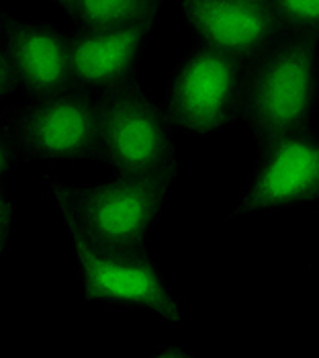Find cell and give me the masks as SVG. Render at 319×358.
Segmentation results:
<instances>
[{
  "label": "cell",
  "instance_id": "obj_1",
  "mask_svg": "<svg viewBox=\"0 0 319 358\" xmlns=\"http://www.w3.org/2000/svg\"><path fill=\"white\" fill-rule=\"evenodd\" d=\"M41 180L62 225L106 248L148 246L176 185L172 178L111 174L86 187H70L45 170Z\"/></svg>",
  "mask_w": 319,
  "mask_h": 358
},
{
  "label": "cell",
  "instance_id": "obj_2",
  "mask_svg": "<svg viewBox=\"0 0 319 358\" xmlns=\"http://www.w3.org/2000/svg\"><path fill=\"white\" fill-rule=\"evenodd\" d=\"M319 109V39L289 37L248 66L241 123L258 148L313 129Z\"/></svg>",
  "mask_w": 319,
  "mask_h": 358
},
{
  "label": "cell",
  "instance_id": "obj_3",
  "mask_svg": "<svg viewBox=\"0 0 319 358\" xmlns=\"http://www.w3.org/2000/svg\"><path fill=\"white\" fill-rule=\"evenodd\" d=\"M97 96V158L111 174L178 180L176 131L166 109L137 78Z\"/></svg>",
  "mask_w": 319,
  "mask_h": 358
},
{
  "label": "cell",
  "instance_id": "obj_4",
  "mask_svg": "<svg viewBox=\"0 0 319 358\" xmlns=\"http://www.w3.org/2000/svg\"><path fill=\"white\" fill-rule=\"evenodd\" d=\"M64 229L70 238L78 273L80 303L141 309L170 328L185 324V305L170 287L150 246L106 248L86 240L72 227Z\"/></svg>",
  "mask_w": 319,
  "mask_h": 358
},
{
  "label": "cell",
  "instance_id": "obj_5",
  "mask_svg": "<svg viewBox=\"0 0 319 358\" xmlns=\"http://www.w3.org/2000/svg\"><path fill=\"white\" fill-rule=\"evenodd\" d=\"M246 62L192 41L172 68L162 105L176 134L213 138L241 123Z\"/></svg>",
  "mask_w": 319,
  "mask_h": 358
},
{
  "label": "cell",
  "instance_id": "obj_6",
  "mask_svg": "<svg viewBox=\"0 0 319 358\" xmlns=\"http://www.w3.org/2000/svg\"><path fill=\"white\" fill-rule=\"evenodd\" d=\"M0 127L29 162H76L97 158V96L78 88L27 99L0 110Z\"/></svg>",
  "mask_w": 319,
  "mask_h": 358
},
{
  "label": "cell",
  "instance_id": "obj_7",
  "mask_svg": "<svg viewBox=\"0 0 319 358\" xmlns=\"http://www.w3.org/2000/svg\"><path fill=\"white\" fill-rule=\"evenodd\" d=\"M319 203V131L307 129L260 148L225 221Z\"/></svg>",
  "mask_w": 319,
  "mask_h": 358
},
{
  "label": "cell",
  "instance_id": "obj_8",
  "mask_svg": "<svg viewBox=\"0 0 319 358\" xmlns=\"http://www.w3.org/2000/svg\"><path fill=\"white\" fill-rule=\"evenodd\" d=\"M192 41L254 64L291 35L268 4L248 0H176Z\"/></svg>",
  "mask_w": 319,
  "mask_h": 358
},
{
  "label": "cell",
  "instance_id": "obj_9",
  "mask_svg": "<svg viewBox=\"0 0 319 358\" xmlns=\"http://www.w3.org/2000/svg\"><path fill=\"white\" fill-rule=\"evenodd\" d=\"M158 21L123 29H68L74 88L101 94L137 78Z\"/></svg>",
  "mask_w": 319,
  "mask_h": 358
},
{
  "label": "cell",
  "instance_id": "obj_10",
  "mask_svg": "<svg viewBox=\"0 0 319 358\" xmlns=\"http://www.w3.org/2000/svg\"><path fill=\"white\" fill-rule=\"evenodd\" d=\"M17 90L25 99H41L74 88L68 29L48 21L10 17L2 35Z\"/></svg>",
  "mask_w": 319,
  "mask_h": 358
},
{
  "label": "cell",
  "instance_id": "obj_11",
  "mask_svg": "<svg viewBox=\"0 0 319 358\" xmlns=\"http://www.w3.org/2000/svg\"><path fill=\"white\" fill-rule=\"evenodd\" d=\"M164 0H70L64 15L72 27L123 29L158 21Z\"/></svg>",
  "mask_w": 319,
  "mask_h": 358
},
{
  "label": "cell",
  "instance_id": "obj_12",
  "mask_svg": "<svg viewBox=\"0 0 319 358\" xmlns=\"http://www.w3.org/2000/svg\"><path fill=\"white\" fill-rule=\"evenodd\" d=\"M266 4L291 37L319 39V0H268Z\"/></svg>",
  "mask_w": 319,
  "mask_h": 358
},
{
  "label": "cell",
  "instance_id": "obj_13",
  "mask_svg": "<svg viewBox=\"0 0 319 358\" xmlns=\"http://www.w3.org/2000/svg\"><path fill=\"white\" fill-rule=\"evenodd\" d=\"M29 164V158L21 152V148L15 143L2 127H0V180L15 168Z\"/></svg>",
  "mask_w": 319,
  "mask_h": 358
},
{
  "label": "cell",
  "instance_id": "obj_14",
  "mask_svg": "<svg viewBox=\"0 0 319 358\" xmlns=\"http://www.w3.org/2000/svg\"><path fill=\"white\" fill-rule=\"evenodd\" d=\"M17 90V80H15V72L10 66V59L6 55V50L0 41V103L6 101L13 92Z\"/></svg>",
  "mask_w": 319,
  "mask_h": 358
},
{
  "label": "cell",
  "instance_id": "obj_15",
  "mask_svg": "<svg viewBox=\"0 0 319 358\" xmlns=\"http://www.w3.org/2000/svg\"><path fill=\"white\" fill-rule=\"evenodd\" d=\"M15 215H17V203L0 180V223H13Z\"/></svg>",
  "mask_w": 319,
  "mask_h": 358
},
{
  "label": "cell",
  "instance_id": "obj_16",
  "mask_svg": "<svg viewBox=\"0 0 319 358\" xmlns=\"http://www.w3.org/2000/svg\"><path fill=\"white\" fill-rule=\"evenodd\" d=\"M13 238V223H0V264L4 262Z\"/></svg>",
  "mask_w": 319,
  "mask_h": 358
},
{
  "label": "cell",
  "instance_id": "obj_17",
  "mask_svg": "<svg viewBox=\"0 0 319 358\" xmlns=\"http://www.w3.org/2000/svg\"><path fill=\"white\" fill-rule=\"evenodd\" d=\"M8 15H6V10H4V4H2V0H0V39H2V35H4V29L8 25Z\"/></svg>",
  "mask_w": 319,
  "mask_h": 358
},
{
  "label": "cell",
  "instance_id": "obj_18",
  "mask_svg": "<svg viewBox=\"0 0 319 358\" xmlns=\"http://www.w3.org/2000/svg\"><path fill=\"white\" fill-rule=\"evenodd\" d=\"M50 2H53V4H55V6H57L59 10H64V6H66V4H68L70 0H50Z\"/></svg>",
  "mask_w": 319,
  "mask_h": 358
},
{
  "label": "cell",
  "instance_id": "obj_19",
  "mask_svg": "<svg viewBox=\"0 0 319 358\" xmlns=\"http://www.w3.org/2000/svg\"><path fill=\"white\" fill-rule=\"evenodd\" d=\"M248 2H258V4H266L268 0H248Z\"/></svg>",
  "mask_w": 319,
  "mask_h": 358
}]
</instances>
